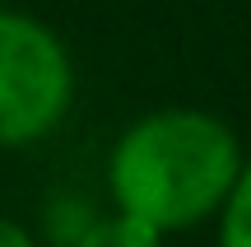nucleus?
<instances>
[{
	"label": "nucleus",
	"instance_id": "1",
	"mask_svg": "<svg viewBox=\"0 0 251 247\" xmlns=\"http://www.w3.org/2000/svg\"><path fill=\"white\" fill-rule=\"evenodd\" d=\"M242 173V145L233 126L196 108H168L140 117L107 159V192L117 215L149 224L153 233L191 229L224 210Z\"/></svg>",
	"mask_w": 251,
	"mask_h": 247
},
{
	"label": "nucleus",
	"instance_id": "2",
	"mask_svg": "<svg viewBox=\"0 0 251 247\" xmlns=\"http://www.w3.org/2000/svg\"><path fill=\"white\" fill-rule=\"evenodd\" d=\"M75 98V70L47 24L0 9V149L51 136Z\"/></svg>",
	"mask_w": 251,
	"mask_h": 247
},
{
	"label": "nucleus",
	"instance_id": "3",
	"mask_svg": "<svg viewBox=\"0 0 251 247\" xmlns=\"http://www.w3.org/2000/svg\"><path fill=\"white\" fill-rule=\"evenodd\" d=\"M70 247H163V233H153L130 215H107V220H93Z\"/></svg>",
	"mask_w": 251,
	"mask_h": 247
},
{
	"label": "nucleus",
	"instance_id": "4",
	"mask_svg": "<svg viewBox=\"0 0 251 247\" xmlns=\"http://www.w3.org/2000/svg\"><path fill=\"white\" fill-rule=\"evenodd\" d=\"M219 247H251V159H242V173L219 210Z\"/></svg>",
	"mask_w": 251,
	"mask_h": 247
},
{
	"label": "nucleus",
	"instance_id": "5",
	"mask_svg": "<svg viewBox=\"0 0 251 247\" xmlns=\"http://www.w3.org/2000/svg\"><path fill=\"white\" fill-rule=\"evenodd\" d=\"M0 247H37V238L24 229V224H14V220L0 215Z\"/></svg>",
	"mask_w": 251,
	"mask_h": 247
}]
</instances>
